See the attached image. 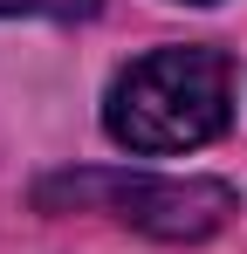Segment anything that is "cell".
Wrapping results in <instances>:
<instances>
[{
  "label": "cell",
  "mask_w": 247,
  "mask_h": 254,
  "mask_svg": "<svg viewBox=\"0 0 247 254\" xmlns=\"http://www.w3.org/2000/svg\"><path fill=\"white\" fill-rule=\"evenodd\" d=\"M185 7H213V0H185Z\"/></svg>",
  "instance_id": "277c9868"
},
{
  "label": "cell",
  "mask_w": 247,
  "mask_h": 254,
  "mask_svg": "<svg viewBox=\"0 0 247 254\" xmlns=\"http://www.w3.org/2000/svg\"><path fill=\"white\" fill-rule=\"evenodd\" d=\"M227 110H234V62L220 48H151L110 83L103 130L137 158H165L213 144L227 130Z\"/></svg>",
  "instance_id": "6da1fadb"
},
{
  "label": "cell",
  "mask_w": 247,
  "mask_h": 254,
  "mask_svg": "<svg viewBox=\"0 0 247 254\" xmlns=\"http://www.w3.org/2000/svg\"><path fill=\"white\" fill-rule=\"evenodd\" d=\"M35 199L48 213L55 206L110 213L151 241H206L227 227L234 186L227 179H151V172H55L35 186Z\"/></svg>",
  "instance_id": "7a4b0ae2"
},
{
  "label": "cell",
  "mask_w": 247,
  "mask_h": 254,
  "mask_svg": "<svg viewBox=\"0 0 247 254\" xmlns=\"http://www.w3.org/2000/svg\"><path fill=\"white\" fill-rule=\"evenodd\" d=\"M0 14H41V21H82L96 0H0Z\"/></svg>",
  "instance_id": "3957f363"
}]
</instances>
